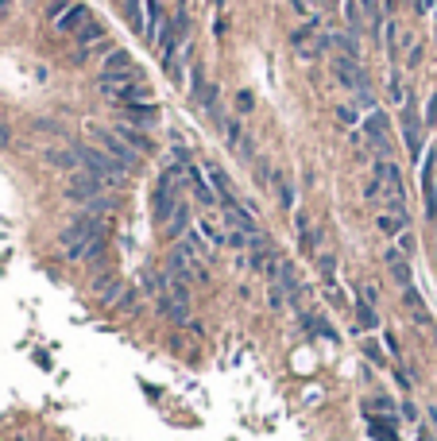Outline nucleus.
Instances as JSON below:
<instances>
[{
  "label": "nucleus",
  "mask_w": 437,
  "mask_h": 441,
  "mask_svg": "<svg viewBox=\"0 0 437 441\" xmlns=\"http://www.w3.org/2000/svg\"><path fill=\"white\" fill-rule=\"evenodd\" d=\"M403 418L406 422H418V407H414L410 399H403Z\"/></svg>",
  "instance_id": "473e14b6"
},
{
  "label": "nucleus",
  "mask_w": 437,
  "mask_h": 441,
  "mask_svg": "<svg viewBox=\"0 0 437 441\" xmlns=\"http://www.w3.org/2000/svg\"><path fill=\"white\" fill-rule=\"evenodd\" d=\"M182 178H186V171L182 167H175V163H167L163 167V175L155 178V190H151V217H155V225H167L170 221V213H175V205H178V186H182Z\"/></svg>",
  "instance_id": "f03ea898"
},
{
  "label": "nucleus",
  "mask_w": 437,
  "mask_h": 441,
  "mask_svg": "<svg viewBox=\"0 0 437 441\" xmlns=\"http://www.w3.org/2000/svg\"><path fill=\"white\" fill-rule=\"evenodd\" d=\"M101 74H112V78H132V82H143V70L132 62L128 50H112L109 59H105V70Z\"/></svg>",
  "instance_id": "1a4fd4ad"
},
{
  "label": "nucleus",
  "mask_w": 437,
  "mask_h": 441,
  "mask_svg": "<svg viewBox=\"0 0 437 441\" xmlns=\"http://www.w3.org/2000/svg\"><path fill=\"white\" fill-rule=\"evenodd\" d=\"M376 229L399 240V236H403L406 229H410V217H399V213H379V217H376Z\"/></svg>",
  "instance_id": "a211bd4d"
},
{
  "label": "nucleus",
  "mask_w": 437,
  "mask_h": 441,
  "mask_svg": "<svg viewBox=\"0 0 437 441\" xmlns=\"http://www.w3.org/2000/svg\"><path fill=\"white\" fill-rule=\"evenodd\" d=\"M43 159H47V167H59V171H82V159H77V147H47L43 151Z\"/></svg>",
  "instance_id": "4468645a"
},
{
  "label": "nucleus",
  "mask_w": 437,
  "mask_h": 441,
  "mask_svg": "<svg viewBox=\"0 0 437 441\" xmlns=\"http://www.w3.org/2000/svg\"><path fill=\"white\" fill-rule=\"evenodd\" d=\"M422 124H426V128H434V124H437V93L426 101V108H422Z\"/></svg>",
  "instance_id": "cd10ccee"
},
{
  "label": "nucleus",
  "mask_w": 437,
  "mask_h": 441,
  "mask_svg": "<svg viewBox=\"0 0 437 441\" xmlns=\"http://www.w3.org/2000/svg\"><path fill=\"white\" fill-rule=\"evenodd\" d=\"M418 441H434V438H429V430H422V426H418Z\"/></svg>",
  "instance_id": "c9c22d12"
},
{
  "label": "nucleus",
  "mask_w": 437,
  "mask_h": 441,
  "mask_svg": "<svg viewBox=\"0 0 437 441\" xmlns=\"http://www.w3.org/2000/svg\"><path fill=\"white\" fill-rule=\"evenodd\" d=\"M112 132H117L120 140H124V143H128V147H132L140 159H143V155H155V151H159V147H155V140H151V136H147V132H140V128H128V124H120V120H117V124H112Z\"/></svg>",
  "instance_id": "9b49d317"
},
{
  "label": "nucleus",
  "mask_w": 437,
  "mask_h": 441,
  "mask_svg": "<svg viewBox=\"0 0 437 441\" xmlns=\"http://www.w3.org/2000/svg\"><path fill=\"white\" fill-rule=\"evenodd\" d=\"M16 441H35V438H16Z\"/></svg>",
  "instance_id": "58836bf2"
},
{
  "label": "nucleus",
  "mask_w": 437,
  "mask_h": 441,
  "mask_svg": "<svg viewBox=\"0 0 437 441\" xmlns=\"http://www.w3.org/2000/svg\"><path fill=\"white\" fill-rule=\"evenodd\" d=\"M313 4H325V0H313Z\"/></svg>",
  "instance_id": "ea45409f"
},
{
  "label": "nucleus",
  "mask_w": 437,
  "mask_h": 441,
  "mask_svg": "<svg viewBox=\"0 0 437 441\" xmlns=\"http://www.w3.org/2000/svg\"><path fill=\"white\" fill-rule=\"evenodd\" d=\"M190 229H193V213H190V205H186V201H178V205H175V213H170V221L159 229V233H163V240L178 244L186 233H190Z\"/></svg>",
  "instance_id": "6e6552de"
},
{
  "label": "nucleus",
  "mask_w": 437,
  "mask_h": 441,
  "mask_svg": "<svg viewBox=\"0 0 437 441\" xmlns=\"http://www.w3.org/2000/svg\"><path fill=\"white\" fill-rule=\"evenodd\" d=\"M371 175H376V178H383V182H387V194H391V198H403V201H406L403 171H399L395 163H391V159H376V167H371Z\"/></svg>",
  "instance_id": "9d476101"
},
{
  "label": "nucleus",
  "mask_w": 437,
  "mask_h": 441,
  "mask_svg": "<svg viewBox=\"0 0 437 441\" xmlns=\"http://www.w3.org/2000/svg\"><path fill=\"white\" fill-rule=\"evenodd\" d=\"M4 143H8V132H4V128H0V147H4Z\"/></svg>",
  "instance_id": "e433bc0d"
},
{
  "label": "nucleus",
  "mask_w": 437,
  "mask_h": 441,
  "mask_svg": "<svg viewBox=\"0 0 437 441\" xmlns=\"http://www.w3.org/2000/svg\"><path fill=\"white\" fill-rule=\"evenodd\" d=\"M318 271H321L325 283H333V279H336V259L329 256V252H325V256H318Z\"/></svg>",
  "instance_id": "bb28decb"
},
{
  "label": "nucleus",
  "mask_w": 437,
  "mask_h": 441,
  "mask_svg": "<svg viewBox=\"0 0 437 441\" xmlns=\"http://www.w3.org/2000/svg\"><path fill=\"white\" fill-rule=\"evenodd\" d=\"M193 233L202 236V240L209 244V248H221V244H228V233L213 225L209 217H193Z\"/></svg>",
  "instance_id": "f3484780"
},
{
  "label": "nucleus",
  "mask_w": 437,
  "mask_h": 441,
  "mask_svg": "<svg viewBox=\"0 0 437 441\" xmlns=\"http://www.w3.org/2000/svg\"><path fill=\"white\" fill-rule=\"evenodd\" d=\"M356 317H360V329H379V314H376V302H368L360 294L356 298Z\"/></svg>",
  "instance_id": "aec40b11"
},
{
  "label": "nucleus",
  "mask_w": 437,
  "mask_h": 441,
  "mask_svg": "<svg viewBox=\"0 0 437 441\" xmlns=\"http://www.w3.org/2000/svg\"><path fill=\"white\" fill-rule=\"evenodd\" d=\"M101 39H105V27L97 24V20H89V24L77 31V43H82V47H93V43H101Z\"/></svg>",
  "instance_id": "4be33fe9"
},
{
  "label": "nucleus",
  "mask_w": 437,
  "mask_h": 441,
  "mask_svg": "<svg viewBox=\"0 0 437 441\" xmlns=\"http://www.w3.org/2000/svg\"><path fill=\"white\" fill-rule=\"evenodd\" d=\"M387 113L383 108H371L368 117H364V132H368V140H371V147L379 151V159H387L391 155V140H387Z\"/></svg>",
  "instance_id": "423d86ee"
},
{
  "label": "nucleus",
  "mask_w": 437,
  "mask_h": 441,
  "mask_svg": "<svg viewBox=\"0 0 437 441\" xmlns=\"http://www.w3.org/2000/svg\"><path fill=\"white\" fill-rule=\"evenodd\" d=\"M217 124H221V132H225L228 147H236V143H240V120H232V117H217Z\"/></svg>",
  "instance_id": "5701e85b"
},
{
  "label": "nucleus",
  "mask_w": 437,
  "mask_h": 441,
  "mask_svg": "<svg viewBox=\"0 0 437 441\" xmlns=\"http://www.w3.org/2000/svg\"><path fill=\"white\" fill-rule=\"evenodd\" d=\"M275 182H279V198H283V205L295 213V190H290V182H283V175H279Z\"/></svg>",
  "instance_id": "c85d7f7f"
},
{
  "label": "nucleus",
  "mask_w": 437,
  "mask_h": 441,
  "mask_svg": "<svg viewBox=\"0 0 437 441\" xmlns=\"http://www.w3.org/2000/svg\"><path fill=\"white\" fill-rule=\"evenodd\" d=\"M77 159H82V171H89L93 178H101L105 182V190H112V194H120V190H128V171L120 167V163H112L109 155H105L101 147H93V143H85V147H77Z\"/></svg>",
  "instance_id": "f257e3e1"
},
{
  "label": "nucleus",
  "mask_w": 437,
  "mask_h": 441,
  "mask_svg": "<svg viewBox=\"0 0 437 441\" xmlns=\"http://www.w3.org/2000/svg\"><path fill=\"white\" fill-rule=\"evenodd\" d=\"M4 8H8V0H0V12H4Z\"/></svg>",
  "instance_id": "4c0bfd02"
},
{
  "label": "nucleus",
  "mask_w": 437,
  "mask_h": 441,
  "mask_svg": "<svg viewBox=\"0 0 437 441\" xmlns=\"http://www.w3.org/2000/svg\"><path fill=\"white\" fill-rule=\"evenodd\" d=\"M345 20H348V31H360L364 27V20H360V4H356V0H345Z\"/></svg>",
  "instance_id": "393cba45"
},
{
  "label": "nucleus",
  "mask_w": 437,
  "mask_h": 441,
  "mask_svg": "<svg viewBox=\"0 0 437 441\" xmlns=\"http://www.w3.org/2000/svg\"><path fill=\"white\" fill-rule=\"evenodd\" d=\"M395 244H399V248H403V256H410V252H414V233H410V229H406V233L399 236Z\"/></svg>",
  "instance_id": "c756f323"
},
{
  "label": "nucleus",
  "mask_w": 437,
  "mask_h": 441,
  "mask_svg": "<svg viewBox=\"0 0 437 441\" xmlns=\"http://www.w3.org/2000/svg\"><path fill=\"white\" fill-rule=\"evenodd\" d=\"M120 124L128 128H140V132H151L159 124V105L155 101H140V105H120Z\"/></svg>",
  "instance_id": "39448f33"
},
{
  "label": "nucleus",
  "mask_w": 437,
  "mask_h": 441,
  "mask_svg": "<svg viewBox=\"0 0 437 441\" xmlns=\"http://www.w3.org/2000/svg\"><path fill=\"white\" fill-rule=\"evenodd\" d=\"M422 198H426L429 225H437V155L422 163Z\"/></svg>",
  "instance_id": "0eeeda50"
},
{
  "label": "nucleus",
  "mask_w": 437,
  "mask_h": 441,
  "mask_svg": "<svg viewBox=\"0 0 437 441\" xmlns=\"http://www.w3.org/2000/svg\"><path fill=\"white\" fill-rule=\"evenodd\" d=\"M395 383H399V387H403V391H410V387H414L410 372H403V368H395Z\"/></svg>",
  "instance_id": "2f4dec72"
},
{
  "label": "nucleus",
  "mask_w": 437,
  "mask_h": 441,
  "mask_svg": "<svg viewBox=\"0 0 437 441\" xmlns=\"http://www.w3.org/2000/svg\"><path fill=\"white\" fill-rule=\"evenodd\" d=\"M140 287L151 294V298H159V294L170 291V275H167V271H147V275L140 279Z\"/></svg>",
  "instance_id": "6ab92c4d"
},
{
  "label": "nucleus",
  "mask_w": 437,
  "mask_h": 441,
  "mask_svg": "<svg viewBox=\"0 0 437 441\" xmlns=\"http://www.w3.org/2000/svg\"><path fill=\"white\" fill-rule=\"evenodd\" d=\"M155 310H159V314L167 317L170 325H190V302L175 298V294H170V291L155 298Z\"/></svg>",
  "instance_id": "ddd939ff"
},
{
  "label": "nucleus",
  "mask_w": 437,
  "mask_h": 441,
  "mask_svg": "<svg viewBox=\"0 0 437 441\" xmlns=\"http://www.w3.org/2000/svg\"><path fill=\"white\" fill-rule=\"evenodd\" d=\"M403 140H406L410 159H422V132H418V117H414L410 108H403Z\"/></svg>",
  "instance_id": "dca6fc26"
},
{
  "label": "nucleus",
  "mask_w": 437,
  "mask_h": 441,
  "mask_svg": "<svg viewBox=\"0 0 437 441\" xmlns=\"http://www.w3.org/2000/svg\"><path fill=\"white\" fill-rule=\"evenodd\" d=\"M62 194H66V201H77V205L85 209L89 201H97L101 194H109V190H105V182L101 178H93L89 171H74V175L66 178V190Z\"/></svg>",
  "instance_id": "20e7f679"
},
{
  "label": "nucleus",
  "mask_w": 437,
  "mask_h": 441,
  "mask_svg": "<svg viewBox=\"0 0 437 441\" xmlns=\"http://www.w3.org/2000/svg\"><path fill=\"white\" fill-rule=\"evenodd\" d=\"M383 349L391 352V356H399V337L391 333V329H387V333H383Z\"/></svg>",
  "instance_id": "7c9ffc66"
},
{
  "label": "nucleus",
  "mask_w": 437,
  "mask_h": 441,
  "mask_svg": "<svg viewBox=\"0 0 437 441\" xmlns=\"http://www.w3.org/2000/svg\"><path fill=\"white\" fill-rule=\"evenodd\" d=\"M290 8H295L298 16H310V0H290Z\"/></svg>",
  "instance_id": "72a5a7b5"
},
{
  "label": "nucleus",
  "mask_w": 437,
  "mask_h": 441,
  "mask_svg": "<svg viewBox=\"0 0 437 441\" xmlns=\"http://www.w3.org/2000/svg\"><path fill=\"white\" fill-rule=\"evenodd\" d=\"M364 356H368L376 368H383V364H387V356H383V349H379L376 337H368V341H364Z\"/></svg>",
  "instance_id": "a878e982"
},
{
  "label": "nucleus",
  "mask_w": 437,
  "mask_h": 441,
  "mask_svg": "<svg viewBox=\"0 0 437 441\" xmlns=\"http://www.w3.org/2000/svg\"><path fill=\"white\" fill-rule=\"evenodd\" d=\"M89 20H93V12L85 8L82 0H74V4H70V8L62 12L59 20H54V27H59L62 35H77V31H82L85 24H89Z\"/></svg>",
  "instance_id": "f8f14e48"
},
{
  "label": "nucleus",
  "mask_w": 437,
  "mask_h": 441,
  "mask_svg": "<svg viewBox=\"0 0 437 441\" xmlns=\"http://www.w3.org/2000/svg\"><path fill=\"white\" fill-rule=\"evenodd\" d=\"M236 105H240V108H252V105H255V97H252V93L244 89V93H240V97H236Z\"/></svg>",
  "instance_id": "f704fd0d"
},
{
  "label": "nucleus",
  "mask_w": 437,
  "mask_h": 441,
  "mask_svg": "<svg viewBox=\"0 0 437 441\" xmlns=\"http://www.w3.org/2000/svg\"><path fill=\"white\" fill-rule=\"evenodd\" d=\"M356 124H360V108L356 105H341L336 108V128H341V132H353Z\"/></svg>",
  "instance_id": "412c9836"
},
{
  "label": "nucleus",
  "mask_w": 437,
  "mask_h": 441,
  "mask_svg": "<svg viewBox=\"0 0 437 441\" xmlns=\"http://www.w3.org/2000/svg\"><path fill=\"white\" fill-rule=\"evenodd\" d=\"M368 433H371L376 441H399L395 414H368Z\"/></svg>",
  "instance_id": "2eb2a0df"
},
{
  "label": "nucleus",
  "mask_w": 437,
  "mask_h": 441,
  "mask_svg": "<svg viewBox=\"0 0 437 441\" xmlns=\"http://www.w3.org/2000/svg\"><path fill=\"white\" fill-rule=\"evenodd\" d=\"M85 136H89L93 147H101L105 155L112 159V163H120V167L128 171V175H135V167H140V155H135L132 147H128L124 140H120L112 128H101V124H85Z\"/></svg>",
  "instance_id": "7ed1b4c3"
},
{
  "label": "nucleus",
  "mask_w": 437,
  "mask_h": 441,
  "mask_svg": "<svg viewBox=\"0 0 437 441\" xmlns=\"http://www.w3.org/2000/svg\"><path fill=\"white\" fill-rule=\"evenodd\" d=\"M364 410H368V414H395V403L387 399V395H376V399L364 403Z\"/></svg>",
  "instance_id": "b1692460"
}]
</instances>
